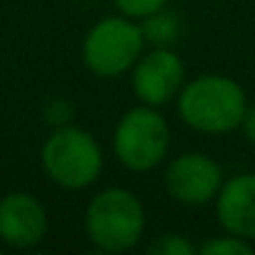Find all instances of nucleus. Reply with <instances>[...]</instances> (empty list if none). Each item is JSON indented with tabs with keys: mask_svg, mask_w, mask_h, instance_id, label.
Masks as SVG:
<instances>
[{
	"mask_svg": "<svg viewBox=\"0 0 255 255\" xmlns=\"http://www.w3.org/2000/svg\"><path fill=\"white\" fill-rule=\"evenodd\" d=\"M175 100L183 123L205 135H228L238 130L248 110L243 85L220 73H203L185 80Z\"/></svg>",
	"mask_w": 255,
	"mask_h": 255,
	"instance_id": "nucleus-1",
	"label": "nucleus"
},
{
	"mask_svg": "<svg viewBox=\"0 0 255 255\" xmlns=\"http://www.w3.org/2000/svg\"><path fill=\"white\" fill-rule=\"evenodd\" d=\"M143 200L128 188L110 185L98 190L85 205V235L103 253H128L145 235Z\"/></svg>",
	"mask_w": 255,
	"mask_h": 255,
	"instance_id": "nucleus-2",
	"label": "nucleus"
},
{
	"mask_svg": "<svg viewBox=\"0 0 255 255\" xmlns=\"http://www.w3.org/2000/svg\"><path fill=\"white\" fill-rule=\"evenodd\" d=\"M40 165L50 183H55L58 188L85 190L100 178L105 155L90 130L78 125H65L45 138L40 150Z\"/></svg>",
	"mask_w": 255,
	"mask_h": 255,
	"instance_id": "nucleus-3",
	"label": "nucleus"
},
{
	"mask_svg": "<svg viewBox=\"0 0 255 255\" xmlns=\"http://www.w3.org/2000/svg\"><path fill=\"white\" fill-rule=\"evenodd\" d=\"M113 153L130 173L155 170L170 153V125L153 105L125 110L113 130Z\"/></svg>",
	"mask_w": 255,
	"mask_h": 255,
	"instance_id": "nucleus-4",
	"label": "nucleus"
},
{
	"mask_svg": "<svg viewBox=\"0 0 255 255\" xmlns=\"http://www.w3.org/2000/svg\"><path fill=\"white\" fill-rule=\"evenodd\" d=\"M145 35L138 20L125 15L100 18L83 40V63L98 78H120L130 73L135 60L145 53Z\"/></svg>",
	"mask_w": 255,
	"mask_h": 255,
	"instance_id": "nucleus-5",
	"label": "nucleus"
},
{
	"mask_svg": "<svg viewBox=\"0 0 255 255\" xmlns=\"http://www.w3.org/2000/svg\"><path fill=\"white\" fill-rule=\"evenodd\" d=\"M130 88L143 105L163 108L185 85V63L173 48H150L130 68Z\"/></svg>",
	"mask_w": 255,
	"mask_h": 255,
	"instance_id": "nucleus-6",
	"label": "nucleus"
},
{
	"mask_svg": "<svg viewBox=\"0 0 255 255\" xmlns=\"http://www.w3.org/2000/svg\"><path fill=\"white\" fill-rule=\"evenodd\" d=\"M223 183V168L205 153H183L173 158L165 170L168 195L188 208H203L208 203H215Z\"/></svg>",
	"mask_w": 255,
	"mask_h": 255,
	"instance_id": "nucleus-7",
	"label": "nucleus"
},
{
	"mask_svg": "<svg viewBox=\"0 0 255 255\" xmlns=\"http://www.w3.org/2000/svg\"><path fill=\"white\" fill-rule=\"evenodd\" d=\"M48 210L33 193L15 190L0 198V243L3 248H35L48 235Z\"/></svg>",
	"mask_w": 255,
	"mask_h": 255,
	"instance_id": "nucleus-8",
	"label": "nucleus"
},
{
	"mask_svg": "<svg viewBox=\"0 0 255 255\" xmlns=\"http://www.w3.org/2000/svg\"><path fill=\"white\" fill-rule=\"evenodd\" d=\"M215 215L223 233L255 240V173H240L223 183L215 198Z\"/></svg>",
	"mask_w": 255,
	"mask_h": 255,
	"instance_id": "nucleus-9",
	"label": "nucleus"
},
{
	"mask_svg": "<svg viewBox=\"0 0 255 255\" xmlns=\"http://www.w3.org/2000/svg\"><path fill=\"white\" fill-rule=\"evenodd\" d=\"M140 28H143V35H145V43L150 48H173L180 38H183V18L168 8L158 10L155 15L140 20Z\"/></svg>",
	"mask_w": 255,
	"mask_h": 255,
	"instance_id": "nucleus-10",
	"label": "nucleus"
},
{
	"mask_svg": "<svg viewBox=\"0 0 255 255\" xmlns=\"http://www.w3.org/2000/svg\"><path fill=\"white\" fill-rule=\"evenodd\" d=\"M200 255H250L253 253V240H245L240 235L225 233L218 238H210L198 248Z\"/></svg>",
	"mask_w": 255,
	"mask_h": 255,
	"instance_id": "nucleus-11",
	"label": "nucleus"
},
{
	"mask_svg": "<svg viewBox=\"0 0 255 255\" xmlns=\"http://www.w3.org/2000/svg\"><path fill=\"white\" fill-rule=\"evenodd\" d=\"M150 255H193L195 245L180 233H163L148 243Z\"/></svg>",
	"mask_w": 255,
	"mask_h": 255,
	"instance_id": "nucleus-12",
	"label": "nucleus"
},
{
	"mask_svg": "<svg viewBox=\"0 0 255 255\" xmlns=\"http://www.w3.org/2000/svg\"><path fill=\"white\" fill-rule=\"evenodd\" d=\"M170 0H115V8L120 15L133 18V20H145L150 15H155L158 10L168 8Z\"/></svg>",
	"mask_w": 255,
	"mask_h": 255,
	"instance_id": "nucleus-13",
	"label": "nucleus"
},
{
	"mask_svg": "<svg viewBox=\"0 0 255 255\" xmlns=\"http://www.w3.org/2000/svg\"><path fill=\"white\" fill-rule=\"evenodd\" d=\"M240 130H243L245 140L250 145H255V105H248V110L243 115V123H240Z\"/></svg>",
	"mask_w": 255,
	"mask_h": 255,
	"instance_id": "nucleus-14",
	"label": "nucleus"
},
{
	"mask_svg": "<svg viewBox=\"0 0 255 255\" xmlns=\"http://www.w3.org/2000/svg\"><path fill=\"white\" fill-rule=\"evenodd\" d=\"M0 253H3V243H0Z\"/></svg>",
	"mask_w": 255,
	"mask_h": 255,
	"instance_id": "nucleus-15",
	"label": "nucleus"
}]
</instances>
